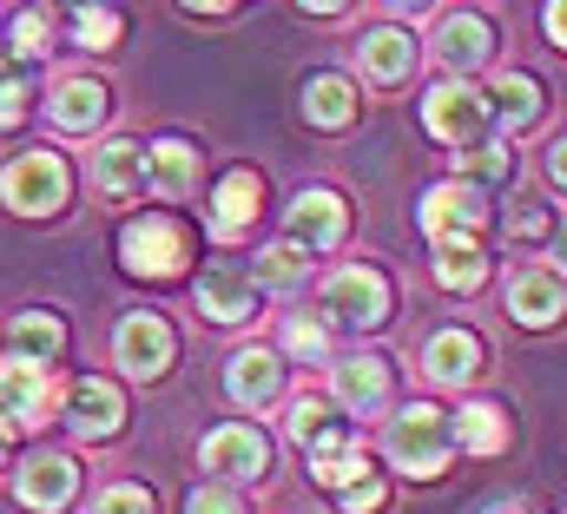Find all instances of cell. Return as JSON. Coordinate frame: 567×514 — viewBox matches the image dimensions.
I'll return each instance as SVG.
<instances>
[{
  "label": "cell",
  "instance_id": "1",
  "mask_svg": "<svg viewBox=\"0 0 567 514\" xmlns=\"http://www.w3.org/2000/svg\"><path fill=\"white\" fill-rule=\"evenodd\" d=\"M383 449H390V462H396L403 475H442V462H449V429H442V415H435L429 402H410L403 415H390Z\"/></svg>",
  "mask_w": 567,
  "mask_h": 514
},
{
  "label": "cell",
  "instance_id": "2",
  "mask_svg": "<svg viewBox=\"0 0 567 514\" xmlns=\"http://www.w3.org/2000/svg\"><path fill=\"white\" fill-rule=\"evenodd\" d=\"M73 395L60 377H47V363H20V357H0V429H33L47 422V409Z\"/></svg>",
  "mask_w": 567,
  "mask_h": 514
},
{
  "label": "cell",
  "instance_id": "3",
  "mask_svg": "<svg viewBox=\"0 0 567 514\" xmlns=\"http://www.w3.org/2000/svg\"><path fill=\"white\" fill-rule=\"evenodd\" d=\"M0 198H7L13 212H27V218L60 212V198H66V165H60L53 152H27V158H13V165H7Z\"/></svg>",
  "mask_w": 567,
  "mask_h": 514
},
{
  "label": "cell",
  "instance_id": "4",
  "mask_svg": "<svg viewBox=\"0 0 567 514\" xmlns=\"http://www.w3.org/2000/svg\"><path fill=\"white\" fill-rule=\"evenodd\" d=\"M323 310H330L337 323H350V330L383 323V310H390V284H383V270H363V264L337 270V277L323 284Z\"/></svg>",
  "mask_w": 567,
  "mask_h": 514
},
{
  "label": "cell",
  "instance_id": "5",
  "mask_svg": "<svg viewBox=\"0 0 567 514\" xmlns=\"http://www.w3.org/2000/svg\"><path fill=\"white\" fill-rule=\"evenodd\" d=\"M120 264H126L133 277H172V270L185 264V232H178L172 218H140V225H126Z\"/></svg>",
  "mask_w": 567,
  "mask_h": 514
},
{
  "label": "cell",
  "instance_id": "6",
  "mask_svg": "<svg viewBox=\"0 0 567 514\" xmlns=\"http://www.w3.org/2000/svg\"><path fill=\"white\" fill-rule=\"evenodd\" d=\"M482 218H488V198H482L475 185H442V192L423 198V232L435 245H462Z\"/></svg>",
  "mask_w": 567,
  "mask_h": 514
},
{
  "label": "cell",
  "instance_id": "7",
  "mask_svg": "<svg viewBox=\"0 0 567 514\" xmlns=\"http://www.w3.org/2000/svg\"><path fill=\"white\" fill-rule=\"evenodd\" d=\"M290 435H297L317 462L357 449V442H350V422H343V402H323V395H303V402L290 409Z\"/></svg>",
  "mask_w": 567,
  "mask_h": 514
},
{
  "label": "cell",
  "instance_id": "8",
  "mask_svg": "<svg viewBox=\"0 0 567 514\" xmlns=\"http://www.w3.org/2000/svg\"><path fill=\"white\" fill-rule=\"evenodd\" d=\"M423 113H429V132H435V138L482 145V126H488V100H482V93H468V86H435Z\"/></svg>",
  "mask_w": 567,
  "mask_h": 514
},
{
  "label": "cell",
  "instance_id": "9",
  "mask_svg": "<svg viewBox=\"0 0 567 514\" xmlns=\"http://www.w3.org/2000/svg\"><path fill=\"white\" fill-rule=\"evenodd\" d=\"M265 435L258 429H212L205 435V469L225 475V482H258L265 475Z\"/></svg>",
  "mask_w": 567,
  "mask_h": 514
},
{
  "label": "cell",
  "instance_id": "10",
  "mask_svg": "<svg viewBox=\"0 0 567 514\" xmlns=\"http://www.w3.org/2000/svg\"><path fill=\"white\" fill-rule=\"evenodd\" d=\"M120 363H126L133 377H158V370L172 363V330H165V317L133 310V317L120 323Z\"/></svg>",
  "mask_w": 567,
  "mask_h": 514
},
{
  "label": "cell",
  "instance_id": "11",
  "mask_svg": "<svg viewBox=\"0 0 567 514\" xmlns=\"http://www.w3.org/2000/svg\"><path fill=\"white\" fill-rule=\"evenodd\" d=\"M284 232H290V245L323 251V245H337V238H343V205H337L330 192H303V198H290Z\"/></svg>",
  "mask_w": 567,
  "mask_h": 514
},
{
  "label": "cell",
  "instance_id": "12",
  "mask_svg": "<svg viewBox=\"0 0 567 514\" xmlns=\"http://www.w3.org/2000/svg\"><path fill=\"white\" fill-rule=\"evenodd\" d=\"M561 277L555 270H515L508 277V317L515 323H555L561 317Z\"/></svg>",
  "mask_w": 567,
  "mask_h": 514
},
{
  "label": "cell",
  "instance_id": "13",
  "mask_svg": "<svg viewBox=\"0 0 567 514\" xmlns=\"http://www.w3.org/2000/svg\"><path fill=\"white\" fill-rule=\"evenodd\" d=\"M198 185V152L185 138H158L145 152V192H165V198H185Z\"/></svg>",
  "mask_w": 567,
  "mask_h": 514
},
{
  "label": "cell",
  "instance_id": "14",
  "mask_svg": "<svg viewBox=\"0 0 567 514\" xmlns=\"http://www.w3.org/2000/svg\"><path fill=\"white\" fill-rule=\"evenodd\" d=\"M251 297H258V284H251L245 270H225V264H212V270L198 277V310H205V317H218V323H238V317H251Z\"/></svg>",
  "mask_w": 567,
  "mask_h": 514
},
{
  "label": "cell",
  "instance_id": "15",
  "mask_svg": "<svg viewBox=\"0 0 567 514\" xmlns=\"http://www.w3.org/2000/svg\"><path fill=\"white\" fill-rule=\"evenodd\" d=\"M93 185H100L106 198H133V192H145V145L140 138H113V145H100V158H93Z\"/></svg>",
  "mask_w": 567,
  "mask_h": 514
},
{
  "label": "cell",
  "instance_id": "16",
  "mask_svg": "<svg viewBox=\"0 0 567 514\" xmlns=\"http://www.w3.org/2000/svg\"><path fill=\"white\" fill-rule=\"evenodd\" d=\"M330 389H337L343 409H383V402H390V370H383L377 357H343L337 377H330Z\"/></svg>",
  "mask_w": 567,
  "mask_h": 514
},
{
  "label": "cell",
  "instance_id": "17",
  "mask_svg": "<svg viewBox=\"0 0 567 514\" xmlns=\"http://www.w3.org/2000/svg\"><path fill=\"white\" fill-rule=\"evenodd\" d=\"M410 66H416V40H410L403 27H377V33H363V73H370L377 86H396Z\"/></svg>",
  "mask_w": 567,
  "mask_h": 514
},
{
  "label": "cell",
  "instance_id": "18",
  "mask_svg": "<svg viewBox=\"0 0 567 514\" xmlns=\"http://www.w3.org/2000/svg\"><path fill=\"white\" fill-rule=\"evenodd\" d=\"M66 495H73V462L66 455H33L27 469H20V502L27 508H66Z\"/></svg>",
  "mask_w": 567,
  "mask_h": 514
},
{
  "label": "cell",
  "instance_id": "19",
  "mask_svg": "<svg viewBox=\"0 0 567 514\" xmlns=\"http://www.w3.org/2000/svg\"><path fill=\"white\" fill-rule=\"evenodd\" d=\"M435 60L442 66H482L488 60V27L475 13H449L442 33H435Z\"/></svg>",
  "mask_w": 567,
  "mask_h": 514
},
{
  "label": "cell",
  "instance_id": "20",
  "mask_svg": "<svg viewBox=\"0 0 567 514\" xmlns=\"http://www.w3.org/2000/svg\"><path fill=\"white\" fill-rule=\"evenodd\" d=\"M66 415H73V429H80V435H113L126 409H120V389H113V383H73Z\"/></svg>",
  "mask_w": 567,
  "mask_h": 514
},
{
  "label": "cell",
  "instance_id": "21",
  "mask_svg": "<svg viewBox=\"0 0 567 514\" xmlns=\"http://www.w3.org/2000/svg\"><path fill=\"white\" fill-rule=\"evenodd\" d=\"M475 363H482V343H475L468 330H442V337L429 343V357H423V370L435 377V383H468Z\"/></svg>",
  "mask_w": 567,
  "mask_h": 514
},
{
  "label": "cell",
  "instance_id": "22",
  "mask_svg": "<svg viewBox=\"0 0 567 514\" xmlns=\"http://www.w3.org/2000/svg\"><path fill=\"white\" fill-rule=\"evenodd\" d=\"M225 383H231V402H251V409H258V402L278 395V357H271V350H238Z\"/></svg>",
  "mask_w": 567,
  "mask_h": 514
},
{
  "label": "cell",
  "instance_id": "23",
  "mask_svg": "<svg viewBox=\"0 0 567 514\" xmlns=\"http://www.w3.org/2000/svg\"><path fill=\"white\" fill-rule=\"evenodd\" d=\"M60 317H47V310H27V317H13V330H7V350L20 357V363H53V350H60Z\"/></svg>",
  "mask_w": 567,
  "mask_h": 514
},
{
  "label": "cell",
  "instance_id": "24",
  "mask_svg": "<svg viewBox=\"0 0 567 514\" xmlns=\"http://www.w3.org/2000/svg\"><path fill=\"white\" fill-rule=\"evenodd\" d=\"M100 113H106V86L100 80H60V93H53V120L66 132H86L100 126Z\"/></svg>",
  "mask_w": 567,
  "mask_h": 514
},
{
  "label": "cell",
  "instance_id": "25",
  "mask_svg": "<svg viewBox=\"0 0 567 514\" xmlns=\"http://www.w3.org/2000/svg\"><path fill=\"white\" fill-rule=\"evenodd\" d=\"M455 442H462L468 455H495V449L508 442V422H502V409H495V402H468V409L455 415Z\"/></svg>",
  "mask_w": 567,
  "mask_h": 514
},
{
  "label": "cell",
  "instance_id": "26",
  "mask_svg": "<svg viewBox=\"0 0 567 514\" xmlns=\"http://www.w3.org/2000/svg\"><path fill=\"white\" fill-rule=\"evenodd\" d=\"M258 198H265V185H258L251 172H231V178L218 185V238H231L245 218H258Z\"/></svg>",
  "mask_w": 567,
  "mask_h": 514
},
{
  "label": "cell",
  "instance_id": "27",
  "mask_svg": "<svg viewBox=\"0 0 567 514\" xmlns=\"http://www.w3.org/2000/svg\"><path fill=\"white\" fill-rule=\"evenodd\" d=\"M482 100H488L508 126H522V120H535V113H542V93H535V80H528V73H502Z\"/></svg>",
  "mask_w": 567,
  "mask_h": 514
},
{
  "label": "cell",
  "instance_id": "28",
  "mask_svg": "<svg viewBox=\"0 0 567 514\" xmlns=\"http://www.w3.org/2000/svg\"><path fill=\"white\" fill-rule=\"evenodd\" d=\"M435 277H442L449 290H475V284L488 277V257L475 251L468 238H462V245H435Z\"/></svg>",
  "mask_w": 567,
  "mask_h": 514
},
{
  "label": "cell",
  "instance_id": "29",
  "mask_svg": "<svg viewBox=\"0 0 567 514\" xmlns=\"http://www.w3.org/2000/svg\"><path fill=\"white\" fill-rule=\"evenodd\" d=\"M303 113H310L317 126H343V120H350V86H343L337 73L310 80V93H303Z\"/></svg>",
  "mask_w": 567,
  "mask_h": 514
},
{
  "label": "cell",
  "instance_id": "30",
  "mask_svg": "<svg viewBox=\"0 0 567 514\" xmlns=\"http://www.w3.org/2000/svg\"><path fill=\"white\" fill-rule=\"evenodd\" d=\"M310 277V257H303V245H271V251L258 257V284H278V290H290V284H303Z\"/></svg>",
  "mask_w": 567,
  "mask_h": 514
},
{
  "label": "cell",
  "instance_id": "31",
  "mask_svg": "<svg viewBox=\"0 0 567 514\" xmlns=\"http://www.w3.org/2000/svg\"><path fill=\"white\" fill-rule=\"evenodd\" d=\"M462 172H468V185H488V178H502V172H508V145H502V138H482V145H468V152H462Z\"/></svg>",
  "mask_w": 567,
  "mask_h": 514
},
{
  "label": "cell",
  "instance_id": "32",
  "mask_svg": "<svg viewBox=\"0 0 567 514\" xmlns=\"http://www.w3.org/2000/svg\"><path fill=\"white\" fill-rule=\"evenodd\" d=\"M310 475L323 482V489H357V482H370V462L350 449V455H330V462H310Z\"/></svg>",
  "mask_w": 567,
  "mask_h": 514
},
{
  "label": "cell",
  "instance_id": "33",
  "mask_svg": "<svg viewBox=\"0 0 567 514\" xmlns=\"http://www.w3.org/2000/svg\"><path fill=\"white\" fill-rule=\"evenodd\" d=\"M284 350L303 357V363H317V357H323V323H310V317H284Z\"/></svg>",
  "mask_w": 567,
  "mask_h": 514
},
{
  "label": "cell",
  "instance_id": "34",
  "mask_svg": "<svg viewBox=\"0 0 567 514\" xmlns=\"http://www.w3.org/2000/svg\"><path fill=\"white\" fill-rule=\"evenodd\" d=\"M80 40H86V47H113V40H120V13H93V7H80Z\"/></svg>",
  "mask_w": 567,
  "mask_h": 514
},
{
  "label": "cell",
  "instance_id": "35",
  "mask_svg": "<svg viewBox=\"0 0 567 514\" xmlns=\"http://www.w3.org/2000/svg\"><path fill=\"white\" fill-rule=\"evenodd\" d=\"M93 514H152V495L145 489H106Z\"/></svg>",
  "mask_w": 567,
  "mask_h": 514
},
{
  "label": "cell",
  "instance_id": "36",
  "mask_svg": "<svg viewBox=\"0 0 567 514\" xmlns=\"http://www.w3.org/2000/svg\"><path fill=\"white\" fill-rule=\"evenodd\" d=\"M383 508V482L370 475V482H357V489H343V514H377Z\"/></svg>",
  "mask_w": 567,
  "mask_h": 514
},
{
  "label": "cell",
  "instance_id": "37",
  "mask_svg": "<svg viewBox=\"0 0 567 514\" xmlns=\"http://www.w3.org/2000/svg\"><path fill=\"white\" fill-rule=\"evenodd\" d=\"M40 27H47L40 13H20V27H13V53H27V60L47 53V33H40Z\"/></svg>",
  "mask_w": 567,
  "mask_h": 514
},
{
  "label": "cell",
  "instance_id": "38",
  "mask_svg": "<svg viewBox=\"0 0 567 514\" xmlns=\"http://www.w3.org/2000/svg\"><path fill=\"white\" fill-rule=\"evenodd\" d=\"M192 514H245V508H238L231 489H198V495H192Z\"/></svg>",
  "mask_w": 567,
  "mask_h": 514
},
{
  "label": "cell",
  "instance_id": "39",
  "mask_svg": "<svg viewBox=\"0 0 567 514\" xmlns=\"http://www.w3.org/2000/svg\"><path fill=\"white\" fill-rule=\"evenodd\" d=\"M20 106H27V100H20V86H7V80H0V126H13V120H20Z\"/></svg>",
  "mask_w": 567,
  "mask_h": 514
},
{
  "label": "cell",
  "instance_id": "40",
  "mask_svg": "<svg viewBox=\"0 0 567 514\" xmlns=\"http://www.w3.org/2000/svg\"><path fill=\"white\" fill-rule=\"evenodd\" d=\"M548 33H555V47H567V0L548 7Z\"/></svg>",
  "mask_w": 567,
  "mask_h": 514
},
{
  "label": "cell",
  "instance_id": "41",
  "mask_svg": "<svg viewBox=\"0 0 567 514\" xmlns=\"http://www.w3.org/2000/svg\"><path fill=\"white\" fill-rule=\"evenodd\" d=\"M548 172H555V185H561V192H567V138H561V145H555V152H548Z\"/></svg>",
  "mask_w": 567,
  "mask_h": 514
},
{
  "label": "cell",
  "instance_id": "42",
  "mask_svg": "<svg viewBox=\"0 0 567 514\" xmlns=\"http://www.w3.org/2000/svg\"><path fill=\"white\" fill-rule=\"evenodd\" d=\"M555 264L567 270V225H561V238H555Z\"/></svg>",
  "mask_w": 567,
  "mask_h": 514
},
{
  "label": "cell",
  "instance_id": "43",
  "mask_svg": "<svg viewBox=\"0 0 567 514\" xmlns=\"http://www.w3.org/2000/svg\"><path fill=\"white\" fill-rule=\"evenodd\" d=\"M488 514H535V508H515V502H502V508H488Z\"/></svg>",
  "mask_w": 567,
  "mask_h": 514
}]
</instances>
